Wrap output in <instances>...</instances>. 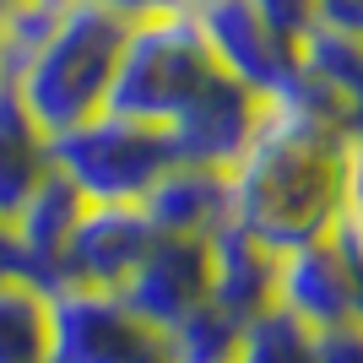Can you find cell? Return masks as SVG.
Segmentation results:
<instances>
[{"instance_id":"603a6c76","label":"cell","mask_w":363,"mask_h":363,"mask_svg":"<svg viewBox=\"0 0 363 363\" xmlns=\"http://www.w3.org/2000/svg\"><path fill=\"white\" fill-rule=\"evenodd\" d=\"M266 16H277L288 33H309L315 28V0H255Z\"/></svg>"},{"instance_id":"52a82bcc","label":"cell","mask_w":363,"mask_h":363,"mask_svg":"<svg viewBox=\"0 0 363 363\" xmlns=\"http://www.w3.org/2000/svg\"><path fill=\"white\" fill-rule=\"evenodd\" d=\"M277 303L288 315H298L309 331L363 320V250L347 233V223H336L331 233H320V239L282 255Z\"/></svg>"},{"instance_id":"44dd1931","label":"cell","mask_w":363,"mask_h":363,"mask_svg":"<svg viewBox=\"0 0 363 363\" xmlns=\"http://www.w3.org/2000/svg\"><path fill=\"white\" fill-rule=\"evenodd\" d=\"M342 223H347V233L358 239V250H363V136L352 141V157H347V201H342Z\"/></svg>"},{"instance_id":"4fadbf2b","label":"cell","mask_w":363,"mask_h":363,"mask_svg":"<svg viewBox=\"0 0 363 363\" xmlns=\"http://www.w3.org/2000/svg\"><path fill=\"white\" fill-rule=\"evenodd\" d=\"M206 255H212V288L206 303H217L228 320L250 325L255 315L277 309V272H282V255L272 244L250 239L244 228L228 223L223 233L206 239Z\"/></svg>"},{"instance_id":"30bf717a","label":"cell","mask_w":363,"mask_h":363,"mask_svg":"<svg viewBox=\"0 0 363 363\" xmlns=\"http://www.w3.org/2000/svg\"><path fill=\"white\" fill-rule=\"evenodd\" d=\"M282 98H298L320 120L363 136V38L336 28H309L298 38V76Z\"/></svg>"},{"instance_id":"ba28073f","label":"cell","mask_w":363,"mask_h":363,"mask_svg":"<svg viewBox=\"0 0 363 363\" xmlns=\"http://www.w3.org/2000/svg\"><path fill=\"white\" fill-rule=\"evenodd\" d=\"M157 239L141 206H120V201H87L76 217L71 239H65L49 288H92V293H120L130 272L141 266L147 244ZM44 288V293H49Z\"/></svg>"},{"instance_id":"d4e9b609","label":"cell","mask_w":363,"mask_h":363,"mask_svg":"<svg viewBox=\"0 0 363 363\" xmlns=\"http://www.w3.org/2000/svg\"><path fill=\"white\" fill-rule=\"evenodd\" d=\"M179 6H184V11H196V6H206V0H179Z\"/></svg>"},{"instance_id":"484cf974","label":"cell","mask_w":363,"mask_h":363,"mask_svg":"<svg viewBox=\"0 0 363 363\" xmlns=\"http://www.w3.org/2000/svg\"><path fill=\"white\" fill-rule=\"evenodd\" d=\"M11 6H16V0H0V22H6V11H11Z\"/></svg>"},{"instance_id":"2e32d148","label":"cell","mask_w":363,"mask_h":363,"mask_svg":"<svg viewBox=\"0 0 363 363\" xmlns=\"http://www.w3.org/2000/svg\"><path fill=\"white\" fill-rule=\"evenodd\" d=\"M0 363H49V293L33 277H0Z\"/></svg>"},{"instance_id":"8992f818","label":"cell","mask_w":363,"mask_h":363,"mask_svg":"<svg viewBox=\"0 0 363 363\" xmlns=\"http://www.w3.org/2000/svg\"><path fill=\"white\" fill-rule=\"evenodd\" d=\"M196 28L212 49L217 71L250 87L255 98H282L293 87L303 33H288L255 0H206V6H196Z\"/></svg>"},{"instance_id":"277c9868","label":"cell","mask_w":363,"mask_h":363,"mask_svg":"<svg viewBox=\"0 0 363 363\" xmlns=\"http://www.w3.org/2000/svg\"><path fill=\"white\" fill-rule=\"evenodd\" d=\"M49 152H55V168L87 201H120V206H136L179 163L168 125L125 120V114H108V108L60 130V136H49Z\"/></svg>"},{"instance_id":"6da1fadb","label":"cell","mask_w":363,"mask_h":363,"mask_svg":"<svg viewBox=\"0 0 363 363\" xmlns=\"http://www.w3.org/2000/svg\"><path fill=\"white\" fill-rule=\"evenodd\" d=\"M352 141L342 125L320 120L298 98H266L244 157L228 168L233 228L288 255L342 223Z\"/></svg>"},{"instance_id":"ffe728a7","label":"cell","mask_w":363,"mask_h":363,"mask_svg":"<svg viewBox=\"0 0 363 363\" xmlns=\"http://www.w3.org/2000/svg\"><path fill=\"white\" fill-rule=\"evenodd\" d=\"M76 6H92V11L114 16V22H152V16H168V11H184L179 0H76Z\"/></svg>"},{"instance_id":"9a60e30c","label":"cell","mask_w":363,"mask_h":363,"mask_svg":"<svg viewBox=\"0 0 363 363\" xmlns=\"http://www.w3.org/2000/svg\"><path fill=\"white\" fill-rule=\"evenodd\" d=\"M49 174H55L49 136L38 130V120H33L28 108H22V98L0 82V217L11 223Z\"/></svg>"},{"instance_id":"e0dca14e","label":"cell","mask_w":363,"mask_h":363,"mask_svg":"<svg viewBox=\"0 0 363 363\" xmlns=\"http://www.w3.org/2000/svg\"><path fill=\"white\" fill-rule=\"evenodd\" d=\"M239 320H228L217 303H196L184 320L168 325V363H233L239 352Z\"/></svg>"},{"instance_id":"7402d4cb","label":"cell","mask_w":363,"mask_h":363,"mask_svg":"<svg viewBox=\"0 0 363 363\" xmlns=\"http://www.w3.org/2000/svg\"><path fill=\"white\" fill-rule=\"evenodd\" d=\"M315 22L363 38V0H315Z\"/></svg>"},{"instance_id":"d6986e66","label":"cell","mask_w":363,"mask_h":363,"mask_svg":"<svg viewBox=\"0 0 363 363\" xmlns=\"http://www.w3.org/2000/svg\"><path fill=\"white\" fill-rule=\"evenodd\" d=\"M309 363H363V320L315 331V342H309Z\"/></svg>"},{"instance_id":"cb8c5ba5","label":"cell","mask_w":363,"mask_h":363,"mask_svg":"<svg viewBox=\"0 0 363 363\" xmlns=\"http://www.w3.org/2000/svg\"><path fill=\"white\" fill-rule=\"evenodd\" d=\"M0 277H28L22 266V244H16V228L0 217Z\"/></svg>"},{"instance_id":"7a4b0ae2","label":"cell","mask_w":363,"mask_h":363,"mask_svg":"<svg viewBox=\"0 0 363 363\" xmlns=\"http://www.w3.org/2000/svg\"><path fill=\"white\" fill-rule=\"evenodd\" d=\"M125 44V22L65 0V11L55 16V28L44 33V44L16 65L6 87L22 98L44 136H60L71 125L104 114L108 82H114V60Z\"/></svg>"},{"instance_id":"8fae6325","label":"cell","mask_w":363,"mask_h":363,"mask_svg":"<svg viewBox=\"0 0 363 363\" xmlns=\"http://www.w3.org/2000/svg\"><path fill=\"white\" fill-rule=\"evenodd\" d=\"M212 288V255H206V239H179V233H157L147 244L141 266L130 272V282L120 288V298L147 315L152 325H174L184 320L196 303H206Z\"/></svg>"},{"instance_id":"ac0fdd59","label":"cell","mask_w":363,"mask_h":363,"mask_svg":"<svg viewBox=\"0 0 363 363\" xmlns=\"http://www.w3.org/2000/svg\"><path fill=\"white\" fill-rule=\"evenodd\" d=\"M309 342H315V331L277 303V309L255 315L239 331V352H233V363H309Z\"/></svg>"},{"instance_id":"5b68a950","label":"cell","mask_w":363,"mask_h":363,"mask_svg":"<svg viewBox=\"0 0 363 363\" xmlns=\"http://www.w3.org/2000/svg\"><path fill=\"white\" fill-rule=\"evenodd\" d=\"M49 363H168V336L120 293L49 288Z\"/></svg>"},{"instance_id":"7c38bea8","label":"cell","mask_w":363,"mask_h":363,"mask_svg":"<svg viewBox=\"0 0 363 363\" xmlns=\"http://www.w3.org/2000/svg\"><path fill=\"white\" fill-rule=\"evenodd\" d=\"M152 233H179V239H212L233 223V190L228 168L206 163H174L163 179L136 201Z\"/></svg>"},{"instance_id":"3957f363","label":"cell","mask_w":363,"mask_h":363,"mask_svg":"<svg viewBox=\"0 0 363 363\" xmlns=\"http://www.w3.org/2000/svg\"><path fill=\"white\" fill-rule=\"evenodd\" d=\"M212 76H217V60L196 28V11H168V16H152V22H130L104 108L125 114V120L168 125Z\"/></svg>"},{"instance_id":"9c48e42d","label":"cell","mask_w":363,"mask_h":363,"mask_svg":"<svg viewBox=\"0 0 363 363\" xmlns=\"http://www.w3.org/2000/svg\"><path fill=\"white\" fill-rule=\"evenodd\" d=\"M260 108H266V98H255L250 87H239L233 76L217 71L212 82L168 120V136H174L179 163L233 168L244 157V147H250V136H255Z\"/></svg>"},{"instance_id":"5bb4252c","label":"cell","mask_w":363,"mask_h":363,"mask_svg":"<svg viewBox=\"0 0 363 363\" xmlns=\"http://www.w3.org/2000/svg\"><path fill=\"white\" fill-rule=\"evenodd\" d=\"M82 206H87V196L55 168V174L28 196V206L11 217L16 244H22V266H28V277L38 288H49V272H55V260H60V250H65V239H71Z\"/></svg>"}]
</instances>
